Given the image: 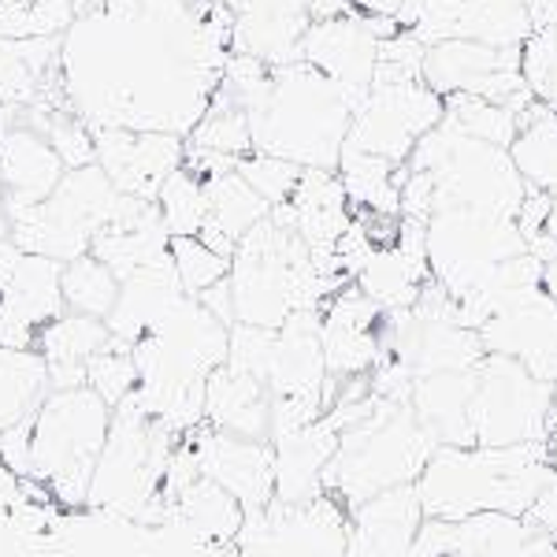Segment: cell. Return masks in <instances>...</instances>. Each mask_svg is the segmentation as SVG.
Listing matches in <instances>:
<instances>
[{
  "label": "cell",
  "instance_id": "cell-1",
  "mask_svg": "<svg viewBox=\"0 0 557 557\" xmlns=\"http://www.w3.org/2000/svg\"><path fill=\"white\" fill-rule=\"evenodd\" d=\"M550 475V438L517 446H438L412 487L424 517L435 520L475 513L524 517Z\"/></svg>",
  "mask_w": 557,
  "mask_h": 557
},
{
  "label": "cell",
  "instance_id": "cell-2",
  "mask_svg": "<svg viewBox=\"0 0 557 557\" xmlns=\"http://www.w3.org/2000/svg\"><path fill=\"white\" fill-rule=\"evenodd\" d=\"M249 115L253 149L294 160L301 168H338L354 108L343 89L312 64L272 67V89Z\"/></svg>",
  "mask_w": 557,
  "mask_h": 557
},
{
  "label": "cell",
  "instance_id": "cell-3",
  "mask_svg": "<svg viewBox=\"0 0 557 557\" xmlns=\"http://www.w3.org/2000/svg\"><path fill=\"white\" fill-rule=\"evenodd\" d=\"M435 450L438 438L420 424L409 401L375 398L368 417L338 431V450L323 472V491L354 509L391 487L417 483Z\"/></svg>",
  "mask_w": 557,
  "mask_h": 557
},
{
  "label": "cell",
  "instance_id": "cell-4",
  "mask_svg": "<svg viewBox=\"0 0 557 557\" xmlns=\"http://www.w3.org/2000/svg\"><path fill=\"white\" fill-rule=\"evenodd\" d=\"M112 406L89 386L49 391L30 424V475L52 491V498L75 513L86 509L89 480L104 450Z\"/></svg>",
  "mask_w": 557,
  "mask_h": 557
},
{
  "label": "cell",
  "instance_id": "cell-5",
  "mask_svg": "<svg viewBox=\"0 0 557 557\" xmlns=\"http://www.w3.org/2000/svg\"><path fill=\"white\" fill-rule=\"evenodd\" d=\"M138 205L141 197L120 194L97 164L71 168L45 201L8 212V220H12V235L8 238L23 253L52 257L60 264H67V260L89 253L97 231H104L108 223L127 220Z\"/></svg>",
  "mask_w": 557,
  "mask_h": 557
},
{
  "label": "cell",
  "instance_id": "cell-6",
  "mask_svg": "<svg viewBox=\"0 0 557 557\" xmlns=\"http://www.w3.org/2000/svg\"><path fill=\"white\" fill-rule=\"evenodd\" d=\"M406 164L412 172H428L435 183V212L438 209H483L494 215L517 220L528 183L520 178L509 149L491 141L469 138L450 123L431 127Z\"/></svg>",
  "mask_w": 557,
  "mask_h": 557
},
{
  "label": "cell",
  "instance_id": "cell-7",
  "mask_svg": "<svg viewBox=\"0 0 557 557\" xmlns=\"http://www.w3.org/2000/svg\"><path fill=\"white\" fill-rule=\"evenodd\" d=\"M469 424L475 446L546 443L554 435L550 383L535 380L513 357L487 354L475 364Z\"/></svg>",
  "mask_w": 557,
  "mask_h": 557
},
{
  "label": "cell",
  "instance_id": "cell-8",
  "mask_svg": "<svg viewBox=\"0 0 557 557\" xmlns=\"http://www.w3.org/2000/svg\"><path fill=\"white\" fill-rule=\"evenodd\" d=\"M528 242L517 220L483 209H438L428 220L431 278L443 283L454 298H469L487 283L502 260L524 253Z\"/></svg>",
  "mask_w": 557,
  "mask_h": 557
},
{
  "label": "cell",
  "instance_id": "cell-9",
  "mask_svg": "<svg viewBox=\"0 0 557 557\" xmlns=\"http://www.w3.org/2000/svg\"><path fill=\"white\" fill-rule=\"evenodd\" d=\"M349 532V509L335 494L309 502H278L246 513L238 546L249 557H343Z\"/></svg>",
  "mask_w": 557,
  "mask_h": 557
},
{
  "label": "cell",
  "instance_id": "cell-10",
  "mask_svg": "<svg viewBox=\"0 0 557 557\" xmlns=\"http://www.w3.org/2000/svg\"><path fill=\"white\" fill-rule=\"evenodd\" d=\"M446 115V97L435 94L424 78L412 83H372L364 104L349 120L346 146H357L394 164H406L417 141Z\"/></svg>",
  "mask_w": 557,
  "mask_h": 557
},
{
  "label": "cell",
  "instance_id": "cell-11",
  "mask_svg": "<svg viewBox=\"0 0 557 557\" xmlns=\"http://www.w3.org/2000/svg\"><path fill=\"white\" fill-rule=\"evenodd\" d=\"M480 338L487 354L513 357L535 380H557V301L543 286L502 294L483 320Z\"/></svg>",
  "mask_w": 557,
  "mask_h": 557
},
{
  "label": "cell",
  "instance_id": "cell-12",
  "mask_svg": "<svg viewBox=\"0 0 557 557\" xmlns=\"http://www.w3.org/2000/svg\"><path fill=\"white\" fill-rule=\"evenodd\" d=\"M97 168L127 197L157 201L164 178L178 172L186 160V138L172 131H131V127H94Z\"/></svg>",
  "mask_w": 557,
  "mask_h": 557
},
{
  "label": "cell",
  "instance_id": "cell-13",
  "mask_svg": "<svg viewBox=\"0 0 557 557\" xmlns=\"http://www.w3.org/2000/svg\"><path fill=\"white\" fill-rule=\"evenodd\" d=\"M194 457L201 475L220 483L242 502L246 513H257L275 498V450L272 438H242L212 424L194 428L190 435Z\"/></svg>",
  "mask_w": 557,
  "mask_h": 557
},
{
  "label": "cell",
  "instance_id": "cell-14",
  "mask_svg": "<svg viewBox=\"0 0 557 557\" xmlns=\"http://www.w3.org/2000/svg\"><path fill=\"white\" fill-rule=\"evenodd\" d=\"M301 60L343 89L346 104L361 108L380 64V38L368 30L364 15L349 12L335 20H312L301 38Z\"/></svg>",
  "mask_w": 557,
  "mask_h": 557
},
{
  "label": "cell",
  "instance_id": "cell-15",
  "mask_svg": "<svg viewBox=\"0 0 557 557\" xmlns=\"http://www.w3.org/2000/svg\"><path fill=\"white\" fill-rule=\"evenodd\" d=\"M60 275H64L60 260L38 253L20 257L12 278L0 290V346L30 349L38 343L45 323L67 312Z\"/></svg>",
  "mask_w": 557,
  "mask_h": 557
},
{
  "label": "cell",
  "instance_id": "cell-16",
  "mask_svg": "<svg viewBox=\"0 0 557 557\" xmlns=\"http://www.w3.org/2000/svg\"><path fill=\"white\" fill-rule=\"evenodd\" d=\"M424 524L417 487H391L349 509L343 557H412V543Z\"/></svg>",
  "mask_w": 557,
  "mask_h": 557
},
{
  "label": "cell",
  "instance_id": "cell-17",
  "mask_svg": "<svg viewBox=\"0 0 557 557\" xmlns=\"http://www.w3.org/2000/svg\"><path fill=\"white\" fill-rule=\"evenodd\" d=\"M64 160L49 146V138L26 123H12L0 131V190L8 212L45 201L64 178Z\"/></svg>",
  "mask_w": 557,
  "mask_h": 557
},
{
  "label": "cell",
  "instance_id": "cell-18",
  "mask_svg": "<svg viewBox=\"0 0 557 557\" xmlns=\"http://www.w3.org/2000/svg\"><path fill=\"white\" fill-rule=\"evenodd\" d=\"M275 450V498L309 502L323 494V472L338 450V428L327 417L312 420L298 431H283L272 438Z\"/></svg>",
  "mask_w": 557,
  "mask_h": 557
},
{
  "label": "cell",
  "instance_id": "cell-19",
  "mask_svg": "<svg viewBox=\"0 0 557 557\" xmlns=\"http://www.w3.org/2000/svg\"><path fill=\"white\" fill-rule=\"evenodd\" d=\"M164 524L178 528L197 546L220 550V546L238 543V532L246 524V509H242L235 494L223 491L220 483H212L209 475H197L175 498L164 502Z\"/></svg>",
  "mask_w": 557,
  "mask_h": 557
},
{
  "label": "cell",
  "instance_id": "cell-20",
  "mask_svg": "<svg viewBox=\"0 0 557 557\" xmlns=\"http://www.w3.org/2000/svg\"><path fill=\"white\" fill-rule=\"evenodd\" d=\"M205 424L242 438L272 435V394L249 372L223 361L205 383Z\"/></svg>",
  "mask_w": 557,
  "mask_h": 557
},
{
  "label": "cell",
  "instance_id": "cell-21",
  "mask_svg": "<svg viewBox=\"0 0 557 557\" xmlns=\"http://www.w3.org/2000/svg\"><path fill=\"white\" fill-rule=\"evenodd\" d=\"M108 323L83 312H60L52 323H45L34 349L49 364V386L67 391V386H86V364L97 349L108 346Z\"/></svg>",
  "mask_w": 557,
  "mask_h": 557
},
{
  "label": "cell",
  "instance_id": "cell-22",
  "mask_svg": "<svg viewBox=\"0 0 557 557\" xmlns=\"http://www.w3.org/2000/svg\"><path fill=\"white\" fill-rule=\"evenodd\" d=\"M205 194H209V215H205V227L197 238L209 242L215 253L223 257L235 253L242 235L272 212V205L238 175V168L215 178H205Z\"/></svg>",
  "mask_w": 557,
  "mask_h": 557
},
{
  "label": "cell",
  "instance_id": "cell-23",
  "mask_svg": "<svg viewBox=\"0 0 557 557\" xmlns=\"http://www.w3.org/2000/svg\"><path fill=\"white\" fill-rule=\"evenodd\" d=\"M520 67V49H494V45L472 41V38H450L428 49L424 57V83L435 94H465L475 78L491 71Z\"/></svg>",
  "mask_w": 557,
  "mask_h": 557
},
{
  "label": "cell",
  "instance_id": "cell-24",
  "mask_svg": "<svg viewBox=\"0 0 557 557\" xmlns=\"http://www.w3.org/2000/svg\"><path fill=\"white\" fill-rule=\"evenodd\" d=\"M335 172L343 178L354 212L401 215V183L409 175V164H394V160L375 157V152L343 146Z\"/></svg>",
  "mask_w": 557,
  "mask_h": 557
},
{
  "label": "cell",
  "instance_id": "cell-25",
  "mask_svg": "<svg viewBox=\"0 0 557 557\" xmlns=\"http://www.w3.org/2000/svg\"><path fill=\"white\" fill-rule=\"evenodd\" d=\"M49 391V364L38 349L0 346V431L34 420Z\"/></svg>",
  "mask_w": 557,
  "mask_h": 557
},
{
  "label": "cell",
  "instance_id": "cell-26",
  "mask_svg": "<svg viewBox=\"0 0 557 557\" xmlns=\"http://www.w3.org/2000/svg\"><path fill=\"white\" fill-rule=\"evenodd\" d=\"M517 120L520 131L509 146V157H513L520 178L535 190L557 197V112L535 97Z\"/></svg>",
  "mask_w": 557,
  "mask_h": 557
},
{
  "label": "cell",
  "instance_id": "cell-27",
  "mask_svg": "<svg viewBox=\"0 0 557 557\" xmlns=\"http://www.w3.org/2000/svg\"><path fill=\"white\" fill-rule=\"evenodd\" d=\"M354 283L361 286L383 312L412 309L420 298V290H424V278L406 264V257L394 249V242L391 246H380L372 257H368V264L357 272Z\"/></svg>",
  "mask_w": 557,
  "mask_h": 557
},
{
  "label": "cell",
  "instance_id": "cell-28",
  "mask_svg": "<svg viewBox=\"0 0 557 557\" xmlns=\"http://www.w3.org/2000/svg\"><path fill=\"white\" fill-rule=\"evenodd\" d=\"M186 146L242 160L246 152H253V131H249L246 108H238L220 86H215L209 112H205L201 120H197V127L186 134Z\"/></svg>",
  "mask_w": 557,
  "mask_h": 557
},
{
  "label": "cell",
  "instance_id": "cell-29",
  "mask_svg": "<svg viewBox=\"0 0 557 557\" xmlns=\"http://www.w3.org/2000/svg\"><path fill=\"white\" fill-rule=\"evenodd\" d=\"M60 286H64V305L71 312H83V317H97V320H108L115 298H120V278L94 253L67 260Z\"/></svg>",
  "mask_w": 557,
  "mask_h": 557
},
{
  "label": "cell",
  "instance_id": "cell-30",
  "mask_svg": "<svg viewBox=\"0 0 557 557\" xmlns=\"http://www.w3.org/2000/svg\"><path fill=\"white\" fill-rule=\"evenodd\" d=\"M446 123L454 131L469 134V138H480V141H491V146H502L509 149L520 131V120L513 108L506 104H494V101H483L475 94H446Z\"/></svg>",
  "mask_w": 557,
  "mask_h": 557
},
{
  "label": "cell",
  "instance_id": "cell-31",
  "mask_svg": "<svg viewBox=\"0 0 557 557\" xmlns=\"http://www.w3.org/2000/svg\"><path fill=\"white\" fill-rule=\"evenodd\" d=\"M71 23V0H0V38H64Z\"/></svg>",
  "mask_w": 557,
  "mask_h": 557
},
{
  "label": "cell",
  "instance_id": "cell-32",
  "mask_svg": "<svg viewBox=\"0 0 557 557\" xmlns=\"http://www.w3.org/2000/svg\"><path fill=\"white\" fill-rule=\"evenodd\" d=\"M157 209L164 215L168 231L175 235H201L205 215H209V194H205V178H197L190 168H178L164 178L157 194Z\"/></svg>",
  "mask_w": 557,
  "mask_h": 557
},
{
  "label": "cell",
  "instance_id": "cell-33",
  "mask_svg": "<svg viewBox=\"0 0 557 557\" xmlns=\"http://www.w3.org/2000/svg\"><path fill=\"white\" fill-rule=\"evenodd\" d=\"M86 386L94 394H101L108 406H120L123 398H131L138 391V368H134L131 346L108 338L104 349H97L86 364Z\"/></svg>",
  "mask_w": 557,
  "mask_h": 557
},
{
  "label": "cell",
  "instance_id": "cell-34",
  "mask_svg": "<svg viewBox=\"0 0 557 557\" xmlns=\"http://www.w3.org/2000/svg\"><path fill=\"white\" fill-rule=\"evenodd\" d=\"M172 264H175L178 283H183V290L190 294V298L205 294L209 286H215L220 278H227V272H231V257L215 253L209 242H201L197 235L172 238Z\"/></svg>",
  "mask_w": 557,
  "mask_h": 557
},
{
  "label": "cell",
  "instance_id": "cell-35",
  "mask_svg": "<svg viewBox=\"0 0 557 557\" xmlns=\"http://www.w3.org/2000/svg\"><path fill=\"white\" fill-rule=\"evenodd\" d=\"M238 175L246 178L268 205H278V201H290L294 186H298V178H301V164L253 149L238 160Z\"/></svg>",
  "mask_w": 557,
  "mask_h": 557
},
{
  "label": "cell",
  "instance_id": "cell-36",
  "mask_svg": "<svg viewBox=\"0 0 557 557\" xmlns=\"http://www.w3.org/2000/svg\"><path fill=\"white\" fill-rule=\"evenodd\" d=\"M424 57L428 45L417 41V34L398 30L394 38L380 41V64H375L372 83H412V78H424Z\"/></svg>",
  "mask_w": 557,
  "mask_h": 557
},
{
  "label": "cell",
  "instance_id": "cell-37",
  "mask_svg": "<svg viewBox=\"0 0 557 557\" xmlns=\"http://www.w3.org/2000/svg\"><path fill=\"white\" fill-rule=\"evenodd\" d=\"M550 209H554V197L546 190H535V186H528L524 201H520V212H517V227L520 235L535 238L539 231H546V220H550Z\"/></svg>",
  "mask_w": 557,
  "mask_h": 557
},
{
  "label": "cell",
  "instance_id": "cell-38",
  "mask_svg": "<svg viewBox=\"0 0 557 557\" xmlns=\"http://www.w3.org/2000/svg\"><path fill=\"white\" fill-rule=\"evenodd\" d=\"M197 301H201L215 320L227 323V327L235 323V294H231V283H227V278H220V283L209 286L205 294H197Z\"/></svg>",
  "mask_w": 557,
  "mask_h": 557
},
{
  "label": "cell",
  "instance_id": "cell-39",
  "mask_svg": "<svg viewBox=\"0 0 557 557\" xmlns=\"http://www.w3.org/2000/svg\"><path fill=\"white\" fill-rule=\"evenodd\" d=\"M401 4H406V0H349V8H354L357 15H394V20H398Z\"/></svg>",
  "mask_w": 557,
  "mask_h": 557
},
{
  "label": "cell",
  "instance_id": "cell-40",
  "mask_svg": "<svg viewBox=\"0 0 557 557\" xmlns=\"http://www.w3.org/2000/svg\"><path fill=\"white\" fill-rule=\"evenodd\" d=\"M528 15H532V26L543 30V26H557V0H524Z\"/></svg>",
  "mask_w": 557,
  "mask_h": 557
},
{
  "label": "cell",
  "instance_id": "cell-41",
  "mask_svg": "<svg viewBox=\"0 0 557 557\" xmlns=\"http://www.w3.org/2000/svg\"><path fill=\"white\" fill-rule=\"evenodd\" d=\"M20 257H23V249L15 246L12 238H0V290H4V283L12 278L15 264H20Z\"/></svg>",
  "mask_w": 557,
  "mask_h": 557
},
{
  "label": "cell",
  "instance_id": "cell-42",
  "mask_svg": "<svg viewBox=\"0 0 557 557\" xmlns=\"http://www.w3.org/2000/svg\"><path fill=\"white\" fill-rule=\"evenodd\" d=\"M349 0H312V20H335V15H349Z\"/></svg>",
  "mask_w": 557,
  "mask_h": 557
},
{
  "label": "cell",
  "instance_id": "cell-43",
  "mask_svg": "<svg viewBox=\"0 0 557 557\" xmlns=\"http://www.w3.org/2000/svg\"><path fill=\"white\" fill-rule=\"evenodd\" d=\"M543 290L557 301V257H550L543 264Z\"/></svg>",
  "mask_w": 557,
  "mask_h": 557
},
{
  "label": "cell",
  "instance_id": "cell-44",
  "mask_svg": "<svg viewBox=\"0 0 557 557\" xmlns=\"http://www.w3.org/2000/svg\"><path fill=\"white\" fill-rule=\"evenodd\" d=\"M12 235V220H8V205H4V190H0V238Z\"/></svg>",
  "mask_w": 557,
  "mask_h": 557
},
{
  "label": "cell",
  "instance_id": "cell-45",
  "mask_svg": "<svg viewBox=\"0 0 557 557\" xmlns=\"http://www.w3.org/2000/svg\"><path fill=\"white\" fill-rule=\"evenodd\" d=\"M550 420H554V431H557V380L550 383Z\"/></svg>",
  "mask_w": 557,
  "mask_h": 557
},
{
  "label": "cell",
  "instance_id": "cell-46",
  "mask_svg": "<svg viewBox=\"0 0 557 557\" xmlns=\"http://www.w3.org/2000/svg\"><path fill=\"white\" fill-rule=\"evenodd\" d=\"M546 231L557 238V197H554V209H550V220H546Z\"/></svg>",
  "mask_w": 557,
  "mask_h": 557
},
{
  "label": "cell",
  "instance_id": "cell-47",
  "mask_svg": "<svg viewBox=\"0 0 557 557\" xmlns=\"http://www.w3.org/2000/svg\"><path fill=\"white\" fill-rule=\"evenodd\" d=\"M550 461H554V469H557V431L550 435Z\"/></svg>",
  "mask_w": 557,
  "mask_h": 557
}]
</instances>
